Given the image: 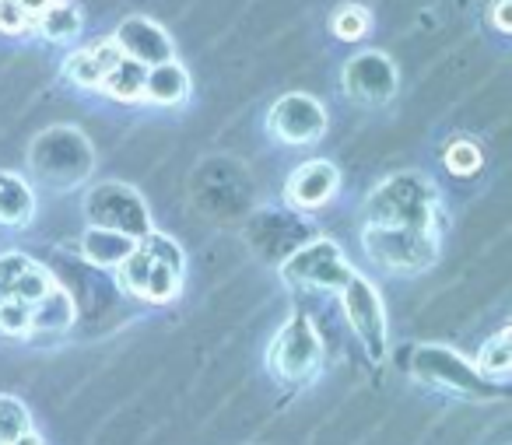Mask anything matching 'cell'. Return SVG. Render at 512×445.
<instances>
[{
    "label": "cell",
    "mask_w": 512,
    "mask_h": 445,
    "mask_svg": "<svg viewBox=\"0 0 512 445\" xmlns=\"http://www.w3.org/2000/svg\"><path fill=\"white\" fill-rule=\"evenodd\" d=\"M365 214H369V225H404L432 232L435 186L418 172H400L372 190V197L365 200Z\"/></svg>",
    "instance_id": "obj_1"
},
{
    "label": "cell",
    "mask_w": 512,
    "mask_h": 445,
    "mask_svg": "<svg viewBox=\"0 0 512 445\" xmlns=\"http://www.w3.org/2000/svg\"><path fill=\"white\" fill-rule=\"evenodd\" d=\"M365 253L393 274H421L435 263V235L425 228L369 225L362 232Z\"/></svg>",
    "instance_id": "obj_2"
},
{
    "label": "cell",
    "mask_w": 512,
    "mask_h": 445,
    "mask_svg": "<svg viewBox=\"0 0 512 445\" xmlns=\"http://www.w3.org/2000/svg\"><path fill=\"white\" fill-rule=\"evenodd\" d=\"M85 214L92 228H109V232L130 235V239H144L151 232L148 204L134 186L123 183H99L85 200Z\"/></svg>",
    "instance_id": "obj_3"
},
{
    "label": "cell",
    "mask_w": 512,
    "mask_h": 445,
    "mask_svg": "<svg viewBox=\"0 0 512 445\" xmlns=\"http://www.w3.org/2000/svg\"><path fill=\"white\" fill-rule=\"evenodd\" d=\"M341 305L344 316H348V326L362 347L372 354V361L386 358V309L383 298H379L376 284L362 274H351L348 284L341 288Z\"/></svg>",
    "instance_id": "obj_4"
},
{
    "label": "cell",
    "mask_w": 512,
    "mask_h": 445,
    "mask_svg": "<svg viewBox=\"0 0 512 445\" xmlns=\"http://www.w3.org/2000/svg\"><path fill=\"white\" fill-rule=\"evenodd\" d=\"M355 270L341 256V249L327 239H316L309 246L295 249L281 267V277L299 288H320V291H341Z\"/></svg>",
    "instance_id": "obj_5"
},
{
    "label": "cell",
    "mask_w": 512,
    "mask_h": 445,
    "mask_svg": "<svg viewBox=\"0 0 512 445\" xmlns=\"http://www.w3.org/2000/svg\"><path fill=\"white\" fill-rule=\"evenodd\" d=\"M414 375L421 382L435 389H446V393H463V396H474V400H484L488 393V379L477 372L470 361H463L460 354H453L449 347H418L414 354Z\"/></svg>",
    "instance_id": "obj_6"
},
{
    "label": "cell",
    "mask_w": 512,
    "mask_h": 445,
    "mask_svg": "<svg viewBox=\"0 0 512 445\" xmlns=\"http://www.w3.org/2000/svg\"><path fill=\"white\" fill-rule=\"evenodd\" d=\"M267 361H271V372L278 379H306L320 365V337H316L313 323L306 316L288 319L274 337Z\"/></svg>",
    "instance_id": "obj_7"
},
{
    "label": "cell",
    "mask_w": 512,
    "mask_h": 445,
    "mask_svg": "<svg viewBox=\"0 0 512 445\" xmlns=\"http://www.w3.org/2000/svg\"><path fill=\"white\" fill-rule=\"evenodd\" d=\"M267 130L285 144H309L320 141L327 130V109L306 92H292L274 102L267 116Z\"/></svg>",
    "instance_id": "obj_8"
},
{
    "label": "cell",
    "mask_w": 512,
    "mask_h": 445,
    "mask_svg": "<svg viewBox=\"0 0 512 445\" xmlns=\"http://www.w3.org/2000/svg\"><path fill=\"white\" fill-rule=\"evenodd\" d=\"M344 88L351 99L379 106L397 92V71L383 53H358L344 67Z\"/></svg>",
    "instance_id": "obj_9"
},
{
    "label": "cell",
    "mask_w": 512,
    "mask_h": 445,
    "mask_svg": "<svg viewBox=\"0 0 512 445\" xmlns=\"http://www.w3.org/2000/svg\"><path fill=\"white\" fill-rule=\"evenodd\" d=\"M113 43L120 46L123 57L137 60L141 67H158L165 60L176 57L172 50V39L162 25H155L151 18H127V22L116 29Z\"/></svg>",
    "instance_id": "obj_10"
},
{
    "label": "cell",
    "mask_w": 512,
    "mask_h": 445,
    "mask_svg": "<svg viewBox=\"0 0 512 445\" xmlns=\"http://www.w3.org/2000/svg\"><path fill=\"white\" fill-rule=\"evenodd\" d=\"M337 183H341V172L323 158H313V162L299 165L295 176L288 179V200L302 211H316L334 197Z\"/></svg>",
    "instance_id": "obj_11"
},
{
    "label": "cell",
    "mask_w": 512,
    "mask_h": 445,
    "mask_svg": "<svg viewBox=\"0 0 512 445\" xmlns=\"http://www.w3.org/2000/svg\"><path fill=\"white\" fill-rule=\"evenodd\" d=\"M120 60H123L120 46L109 39V43H99V46H88V50L71 53V60L64 64V74H67V81H74L78 88H99L102 74H106L113 64H120Z\"/></svg>",
    "instance_id": "obj_12"
},
{
    "label": "cell",
    "mask_w": 512,
    "mask_h": 445,
    "mask_svg": "<svg viewBox=\"0 0 512 445\" xmlns=\"http://www.w3.org/2000/svg\"><path fill=\"white\" fill-rule=\"evenodd\" d=\"M186 95H190V74H186L176 60H165V64H158V67H148L141 99L155 102V106H179Z\"/></svg>",
    "instance_id": "obj_13"
},
{
    "label": "cell",
    "mask_w": 512,
    "mask_h": 445,
    "mask_svg": "<svg viewBox=\"0 0 512 445\" xmlns=\"http://www.w3.org/2000/svg\"><path fill=\"white\" fill-rule=\"evenodd\" d=\"M81 249H85V256L95 263V267H120V263L137 249V239L120 235V232H109V228H88V235L81 239Z\"/></svg>",
    "instance_id": "obj_14"
},
{
    "label": "cell",
    "mask_w": 512,
    "mask_h": 445,
    "mask_svg": "<svg viewBox=\"0 0 512 445\" xmlns=\"http://www.w3.org/2000/svg\"><path fill=\"white\" fill-rule=\"evenodd\" d=\"M74 323V302L53 284L39 302H32V333H64Z\"/></svg>",
    "instance_id": "obj_15"
},
{
    "label": "cell",
    "mask_w": 512,
    "mask_h": 445,
    "mask_svg": "<svg viewBox=\"0 0 512 445\" xmlns=\"http://www.w3.org/2000/svg\"><path fill=\"white\" fill-rule=\"evenodd\" d=\"M36 214V197L29 183L11 172H0V221L4 225H25Z\"/></svg>",
    "instance_id": "obj_16"
},
{
    "label": "cell",
    "mask_w": 512,
    "mask_h": 445,
    "mask_svg": "<svg viewBox=\"0 0 512 445\" xmlns=\"http://www.w3.org/2000/svg\"><path fill=\"white\" fill-rule=\"evenodd\" d=\"M32 25H36L39 36L50 39V43H71L81 32V11L74 8L71 0H57V4H50Z\"/></svg>",
    "instance_id": "obj_17"
},
{
    "label": "cell",
    "mask_w": 512,
    "mask_h": 445,
    "mask_svg": "<svg viewBox=\"0 0 512 445\" xmlns=\"http://www.w3.org/2000/svg\"><path fill=\"white\" fill-rule=\"evenodd\" d=\"M144 74H148V67H141L137 60L123 57L120 64H113L106 74H102V92L113 95V99L120 102H137L144 92Z\"/></svg>",
    "instance_id": "obj_18"
},
{
    "label": "cell",
    "mask_w": 512,
    "mask_h": 445,
    "mask_svg": "<svg viewBox=\"0 0 512 445\" xmlns=\"http://www.w3.org/2000/svg\"><path fill=\"white\" fill-rule=\"evenodd\" d=\"M474 368L484 375V379H505V375L512 372V333L502 330L491 340H484Z\"/></svg>",
    "instance_id": "obj_19"
},
{
    "label": "cell",
    "mask_w": 512,
    "mask_h": 445,
    "mask_svg": "<svg viewBox=\"0 0 512 445\" xmlns=\"http://www.w3.org/2000/svg\"><path fill=\"white\" fill-rule=\"evenodd\" d=\"M137 246L148 253L151 263H158V267H169V270H176V274H183V249H179L176 242L169 239V235L148 232L144 239H137Z\"/></svg>",
    "instance_id": "obj_20"
},
{
    "label": "cell",
    "mask_w": 512,
    "mask_h": 445,
    "mask_svg": "<svg viewBox=\"0 0 512 445\" xmlns=\"http://www.w3.org/2000/svg\"><path fill=\"white\" fill-rule=\"evenodd\" d=\"M29 431V410L15 396H0V445H11Z\"/></svg>",
    "instance_id": "obj_21"
},
{
    "label": "cell",
    "mask_w": 512,
    "mask_h": 445,
    "mask_svg": "<svg viewBox=\"0 0 512 445\" xmlns=\"http://www.w3.org/2000/svg\"><path fill=\"white\" fill-rule=\"evenodd\" d=\"M334 36L337 39H344V43H355V39H362L365 32H369V25H372V18H369V11L365 8H358V4H344V8H337V15H334Z\"/></svg>",
    "instance_id": "obj_22"
},
{
    "label": "cell",
    "mask_w": 512,
    "mask_h": 445,
    "mask_svg": "<svg viewBox=\"0 0 512 445\" xmlns=\"http://www.w3.org/2000/svg\"><path fill=\"white\" fill-rule=\"evenodd\" d=\"M0 333H11V337L32 333V305L22 298H0Z\"/></svg>",
    "instance_id": "obj_23"
},
{
    "label": "cell",
    "mask_w": 512,
    "mask_h": 445,
    "mask_svg": "<svg viewBox=\"0 0 512 445\" xmlns=\"http://www.w3.org/2000/svg\"><path fill=\"white\" fill-rule=\"evenodd\" d=\"M179 277H183V274L151 263V274H148V284H144L141 298H148V302H169V298L179 295Z\"/></svg>",
    "instance_id": "obj_24"
},
{
    "label": "cell",
    "mask_w": 512,
    "mask_h": 445,
    "mask_svg": "<svg viewBox=\"0 0 512 445\" xmlns=\"http://www.w3.org/2000/svg\"><path fill=\"white\" fill-rule=\"evenodd\" d=\"M148 274H151V260L148 253H144L141 246L134 249V253L127 256V260L120 263V281L127 291H134L137 298L144 295V284H148Z\"/></svg>",
    "instance_id": "obj_25"
},
{
    "label": "cell",
    "mask_w": 512,
    "mask_h": 445,
    "mask_svg": "<svg viewBox=\"0 0 512 445\" xmlns=\"http://www.w3.org/2000/svg\"><path fill=\"white\" fill-rule=\"evenodd\" d=\"M53 288V277L46 274L43 267H36V263H29V267L22 270V277H18V284H15V295L11 298H22V302H39V298L46 295V291Z\"/></svg>",
    "instance_id": "obj_26"
},
{
    "label": "cell",
    "mask_w": 512,
    "mask_h": 445,
    "mask_svg": "<svg viewBox=\"0 0 512 445\" xmlns=\"http://www.w3.org/2000/svg\"><path fill=\"white\" fill-rule=\"evenodd\" d=\"M446 169L453 176H474L481 169V148L474 141H456L446 151Z\"/></svg>",
    "instance_id": "obj_27"
},
{
    "label": "cell",
    "mask_w": 512,
    "mask_h": 445,
    "mask_svg": "<svg viewBox=\"0 0 512 445\" xmlns=\"http://www.w3.org/2000/svg\"><path fill=\"white\" fill-rule=\"evenodd\" d=\"M29 256L25 253H4L0 256V298H11L15 295V284L22 277V270L29 267Z\"/></svg>",
    "instance_id": "obj_28"
},
{
    "label": "cell",
    "mask_w": 512,
    "mask_h": 445,
    "mask_svg": "<svg viewBox=\"0 0 512 445\" xmlns=\"http://www.w3.org/2000/svg\"><path fill=\"white\" fill-rule=\"evenodd\" d=\"M32 18L25 15V8L18 4V0H0V32L4 36H22V32H29Z\"/></svg>",
    "instance_id": "obj_29"
},
{
    "label": "cell",
    "mask_w": 512,
    "mask_h": 445,
    "mask_svg": "<svg viewBox=\"0 0 512 445\" xmlns=\"http://www.w3.org/2000/svg\"><path fill=\"white\" fill-rule=\"evenodd\" d=\"M491 18H495V29L498 32H509L512 29V0H495Z\"/></svg>",
    "instance_id": "obj_30"
},
{
    "label": "cell",
    "mask_w": 512,
    "mask_h": 445,
    "mask_svg": "<svg viewBox=\"0 0 512 445\" xmlns=\"http://www.w3.org/2000/svg\"><path fill=\"white\" fill-rule=\"evenodd\" d=\"M18 4H22V8H25V15H29L32 22H36V18L43 15V11L50 8V4H57V0H18Z\"/></svg>",
    "instance_id": "obj_31"
},
{
    "label": "cell",
    "mask_w": 512,
    "mask_h": 445,
    "mask_svg": "<svg viewBox=\"0 0 512 445\" xmlns=\"http://www.w3.org/2000/svg\"><path fill=\"white\" fill-rule=\"evenodd\" d=\"M11 445H43V438H39L36 431H25V435H18Z\"/></svg>",
    "instance_id": "obj_32"
}]
</instances>
